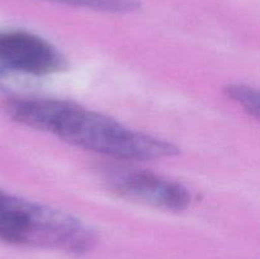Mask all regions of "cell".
Masks as SVG:
<instances>
[{"label":"cell","instance_id":"1","mask_svg":"<svg viewBox=\"0 0 260 259\" xmlns=\"http://www.w3.org/2000/svg\"><path fill=\"white\" fill-rule=\"evenodd\" d=\"M10 118L48 132L89 151L123 160H152L174 156L172 142L124 126L103 113L69 101L13 98L5 104Z\"/></svg>","mask_w":260,"mask_h":259},{"label":"cell","instance_id":"2","mask_svg":"<svg viewBox=\"0 0 260 259\" xmlns=\"http://www.w3.org/2000/svg\"><path fill=\"white\" fill-rule=\"evenodd\" d=\"M0 239L15 245L85 253L96 234L85 221L65 211L0 189Z\"/></svg>","mask_w":260,"mask_h":259},{"label":"cell","instance_id":"3","mask_svg":"<svg viewBox=\"0 0 260 259\" xmlns=\"http://www.w3.org/2000/svg\"><path fill=\"white\" fill-rule=\"evenodd\" d=\"M104 180L117 196L141 205L167 211H183L190 203L187 188L146 170L108 168Z\"/></svg>","mask_w":260,"mask_h":259},{"label":"cell","instance_id":"4","mask_svg":"<svg viewBox=\"0 0 260 259\" xmlns=\"http://www.w3.org/2000/svg\"><path fill=\"white\" fill-rule=\"evenodd\" d=\"M0 63L9 74L46 76L68 69L65 56L45 38L19 29L0 30Z\"/></svg>","mask_w":260,"mask_h":259},{"label":"cell","instance_id":"5","mask_svg":"<svg viewBox=\"0 0 260 259\" xmlns=\"http://www.w3.org/2000/svg\"><path fill=\"white\" fill-rule=\"evenodd\" d=\"M51 2L108 13H132L140 9V3L137 0H51Z\"/></svg>","mask_w":260,"mask_h":259},{"label":"cell","instance_id":"6","mask_svg":"<svg viewBox=\"0 0 260 259\" xmlns=\"http://www.w3.org/2000/svg\"><path fill=\"white\" fill-rule=\"evenodd\" d=\"M223 91L228 98L236 102L253 117L259 118V93L255 88L245 84H230Z\"/></svg>","mask_w":260,"mask_h":259},{"label":"cell","instance_id":"7","mask_svg":"<svg viewBox=\"0 0 260 259\" xmlns=\"http://www.w3.org/2000/svg\"><path fill=\"white\" fill-rule=\"evenodd\" d=\"M10 75H12V74L8 73V71L3 68L2 63H0V83H2V81H4L7 78H9Z\"/></svg>","mask_w":260,"mask_h":259}]
</instances>
